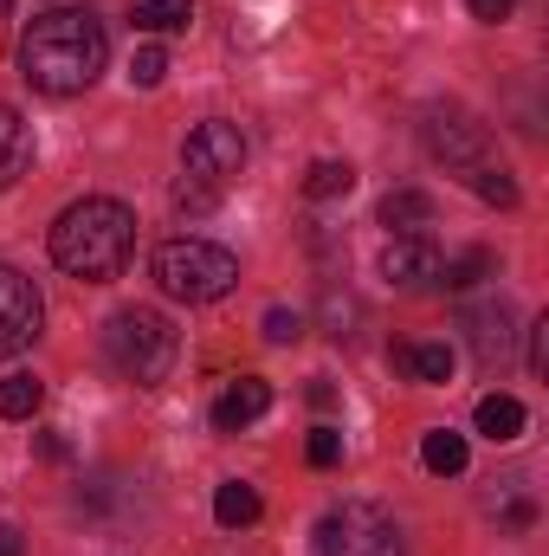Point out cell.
I'll use <instances>...</instances> for the list:
<instances>
[{
  "instance_id": "17",
  "label": "cell",
  "mask_w": 549,
  "mask_h": 556,
  "mask_svg": "<svg viewBox=\"0 0 549 556\" xmlns=\"http://www.w3.org/2000/svg\"><path fill=\"white\" fill-rule=\"evenodd\" d=\"M194 0H137V33H188Z\"/></svg>"
},
{
  "instance_id": "8",
  "label": "cell",
  "mask_w": 549,
  "mask_h": 556,
  "mask_svg": "<svg viewBox=\"0 0 549 556\" xmlns=\"http://www.w3.org/2000/svg\"><path fill=\"white\" fill-rule=\"evenodd\" d=\"M426 149H433V155H446L452 168H478V162H485V130H478V124H465L459 111H439V117L426 124Z\"/></svg>"
},
{
  "instance_id": "16",
  "label": "cell",
  "mask_w": 549,
  "mask_h": 556,
  "mask_svg": "<svg viewBox=\"0 0 549 556\" xmlns=\"http://www.w3.org/2000/svg\"><path fill=\"white\" fill-rule=\"evenodd\" d=\"M214 518H220V531H246V525H259V492L240 485V479H227V485L214 492Z\"/></svg>"
},
{
  "instance_id": "4",
  "label": "cell",
  "mask_w": 549,
  "mask_h": 556,
  "mask_svg": "<svg viewBox=\"0 0 549 556\" xmlns=\"http://www.w3.org/2000/svg\"><path fill=\"white\" fill-rule=\"evenodd\" d=\"M155 285L181 304H214L240 285V260L214 240H162L155 247Z\"/></svg>"
},
{
  "instance_id": "19",
  "label": "cell",
  "mask_w": 549,
  "mask_h": 556,
  "mask_svg": "<svg viewBox=\"0 0 549 556\" xmlns=\"http://www.w3.org/2000/svg\"><path fill=\"white\" fill-rule=\"evenodd\" d=\"M498 273V260L485 253V247H472V253H459V260H439V278L433 285H446V291H472L478 278Z\"/></svg>"
},
{
  "instance_id": "14",
  "label": "cell",
  "mask_w": 549,
  "mask_h": 556,
  "mask_svg": "<svg viewBox=\"0 0 549 556\" xmlns=\"http://www.w3.org/2000/svg\"><path fill=\"white\" fill-rule=\"evenodd\" d=\"M478 433H485V440H498V446H505V440H524V402H518V395H485V402H478Z\"/></svg>"
},
{
  "instance_id": "7",
  "label": "cell",
  "mask_w": 549,
  "mask_h": 556,
  "mask_svg": "<svg viewBox=\"0 0 549 556\" xmlns=\"http://www.w3.org/2000/svg\"><path fill=\"white\" fill-rule=\"evenodd\" d=\"M39 324H46V304H39L33 278L0 266V356H20L39 337Z\"/></svg>"
},
{
  "instance_id": "13",
  "label": "cell",
  "mask_w": 549,
  "mask_h": 556,
  "mask_svg": "<svg viewBox=\"0 0 549 556\" xmlns=\"http://www.w3.org/2000/svg\"><path fill=\"white\" fill-rule=\"evenodd\" d=\"M426 220H433V194H420V188L382 194V227L388 233H426Z\"/></svg>"
},
{
  "instance_id": "6",
  "label": "cell",
  "mask_w": 549,
  "mask_h": 556,
  "mask_svg": "<svg viewBox=\"0 0 549 556\" xmlns=\"http://www.w3.org/2000/svg\"><path fill=\"white\" fill-rule=\"evenodd\" d=\"M181 162H188V175L194 181H207V188H227L240 168H246V137H240V124H194L188 142H181Z\"/></svg>"
},
{
  "instance_id": "18",
  "label": "cell",
  "mask_w": 549,
  "mask_h": 556,
  "mask_svg": "<svg viewBox=\"0 0 549 556\" xmlns=\"http://www.w3.org/2000/svg\"><path fill=\"white\" fill-rule=\"evenodd\" d=\"M505 324H511V311H505V304H491V311H472V317H465V330H472V343H478V356H485V363H498V356H505V343H511V330H505Z\"/></svg>"
},
{
  "instance_id": "12",
  "label": "cell",
  "mask_w": 549,
  "mask_h": 556,
  "mask_svg": "<svg viewBox=\"0 0 549 556\" xmlns=\"http://www.w3.org/2000/svg\"><path fill=\"white\" fill-rule=\"evenodd\" d=\"M452 350L446 343H395V369H408L413 382H452Z\"/></svg>"
},
{
  "instance_id": "31",
  "label": "cell",
  "mask_w": 549,
  "mask_h": 556,
  "mask_svg": "<svg viewBox=\"0 0 549 556\" xmlns=\"http://www.w3.org/2000/svg\"><path fill=\"white\" fill-rule=\"evenodd\" d=\"M7 13H13V0H0V20H7Z\"/></svg>"
},
{
  "instance_id": "9",
  "label": "cell",
  "mask_w": 549,
  "mask_h": 556,
  "mask_svg": "<svg viewBox=\"0 0 549 556\" xmlns=\"http://www.w3.org/2000/svg\"><path fill=\"white\" fill-rule=\"evenodd\" d=\"M382 278H395V285H433L439 278V247L426 233H395L388 253H382Z\"/></svg>"
},
{
  "instance_id": "15",
  "label": "cell",
  "mask_w": 549,
  "mask_h": 556,
  "mask_svg": "<svg viewBox=\"0 0 549 556\" xmlns=\"http://www.w3.org/2000/svg\"><path fill=\"white\" fill-rule=\"evenodd\" d=\"M420 459H426V472H439V479H459V472H465V433H452V427H433V433L420 440Z\"/></svg>"
},
{
  "instance_id": "20",
  "label": "cell",
  "mask_w": 549,
  "mask_h": 556,
  "mask_svg": "<svg viewBox=\"0 0 549 556\" xmlns=\"http://www.w3.org/2000/svg\"><path fill=\"white\" fill-rule=\"evenodd\" d=\"M46 402V382L39 376H7L0 382V420H33Z\"/></svg>"
},
{
  "instance_id": "26",
  "label": "cell",
  "mask_w": 549,
  "mask_h": 556,
  "mask_svg": "<svg viewBox=\"0 0 549 556\" xmlns=\"http://www.w3.org/2000/svg\"><path fill=\"white\" fill-rule=\"evenodd\" d=\"M304 337V311H266V343H297Z\"/></svg>"
},
{
  "instance_id": "2",
  "label": "cell",
  "mask_w": 549,
  "mask_h": 556,
  "mask_svg": "<svg viewBox=\"0 0 549 556\" xmlns=\"http://www.w3.org/2000/svg\"><path fill=\"white\" fill-rule=\"evenodd\" d=\"M130 247H137V214L111 194H85L52 220V260L72 278H91V285L117 278Z\"/></svg>"
},
{
  "instance_id": "23",
  "label": "cell",
  "mask_w": 549,
  "mask_h": 556,
  "mask_svg": "<svg viewBox=\"0 0 549 556\" xmlns=\"http://www.w3.org/2000/svg\"><path fill=\"white\" fill-rule=\"evenodd\" d=\"M130 78H137L142 91H155V85L168 78V52H162V46H142L137 59H130Z\"/></svg>"
},
{
  "instance_id": "22",
  "label": "cell",
  "mask_w": 549,
  "mask_h": 556,
  "mask_svg": "<svg viewBox=\"0 0 549 556\" xmlns=\"http://www.w3.org/2000/svg\"><path fill=\"white\" fill-rule=\"evenodd\" d=\"M465 181H472V194H478V201H491V207H518V181H511L505 168L478 162V168H465Z\"/></svg>"
},
{
  "instance_id": "5",
  "label": "cell",
  "mask_w": 549,
  "mask_h": 556,
  "mask_svg": "<svg viewBox=\"0 0 549 556\" xmlns=\"http://www.w3.org/2000/svg\"><path fill=\"white\" fill-rule=\"evenodd\" d=\"M317 551L323 556H401V525L382 505H343L317 525Z\"/></svg>"
},
{
  "instance_id": "11",
  "label": "cell",
  "mask_w": 549,
  "mask_h": 556,
  "mask_svg": "<svg viewBox=\"0 0 549 556\" xmlns=\"http://www.w3.org/2000/svg\"><path fill=\"white\" fill-rule=\"evenodd\" d=\"M33 168V130L13 104H0V188H13Z\"/></svg>"
},
{
  "instance_id": "28",
  "label": "cell",
  "mask_w": 549,
  "mask_h": 556,
  "mask_svg": "<svg viewBox=\"0 0 549 556\" xmlns=\"http://www.w3.org/2000/svg\"><path fill=\"white\" fill-rule=\"evenodd\" d=\"M465 7H472V20L498 26V20H511V7H518V0H465Z\"/></svg>"
},
{
  "instance_id": "29",
  "label": "cell",
  "mask_w": 549,
  "mask_h": 556,
  "mask_svg": "<svg viewBox=\"0 0 549 556\" xmlns=\"http://www.w3.org/2000/svg\"><path fill=\"white\" fill-rule=\"evenodd\" d=\"M505 525H511V531H531V525H537V505H531V498H518V505L505 511Z\"/></svg>"
},
{
  "instance_id": "27",
  "label": "cell",
  "mask_w": 549,
  "mask_h": 556,
  "mask_svg": "<svg viewBox=\"0 0 549 556\" xmlns=\"http://www.w3.org/2000/svg\"><path fill=\"white\" fill-rule=\"evenodd\" d=\"M549 369V317H537L531 324V376H544Z\"/></svg>"
},
{
  "instance_id": "21",
  "label": "cell",
  "mask_w": 549,
  "mask_h": 556,
  "mask_svg": "<svg viewBox=\"0 0 549 556\" xmlns=\"http://www.w3.org/2000/svg\"><path fill=\"white\" fill-rule=\"evenodd\" d=\"M356 188V168L349 162H310L304 168V194L310 201H336V194H349Z\"/></svg>"
},
{
  "instance_id": "24",
  "label": "cell",
  "mask_w": 549,
  "mask_h": 556,
  "mask_svg": "<svg viewBox=\"0 0 549 556\" xmlns=\"http://www.w3.org/2000/svg\"><path fill=\"white\" fill-rule=\"evenodd\" d=\"M214 201H220V188H207V181H194V175L175 181V207H181V214H207Z\"/></svg>"
},
{
  "instance_id": "3",
  "label": "cell",
  "mask_w": 549,
  "mask_h": 556,
  "mask_svg": "<svg viewBox=\"0 0 549 556\" xmlns=\"http://www.w3.org/2000/svg\"><path fill=\"white\" fill-rule=\"evenodd\" d=\"M175 350H181L175 324H168L162 311H149V304H130V311H117V317L104 324V356H111V363H117V376H130L137 389L168 382Z\"/></svg>"
},
{
  "instance_id": "30",
  "label": "cell",
  "mask_w": 549,
  "mask_h": 556,
  "mask_svg": "<svg viewBox=\"0 0 549 556\" xmlns=\"http://www.w3.org/2000/svg\"><path fill=\"white\" fill-rule=\"evenodd\" d=\"M0 556H26V544H20V531H13V525H0Z\"/></svg>"
},
{
  "instance_id": "25",
  "label": "cell",
  "mask_w": 549,
  "mask_h": 556,
  "mask_svg": "<svg viewBox=\"0 0 549 556\" xmlns=\"http://www.w3.org/2000/svg\"><path fill=\"white\" fill-rule=\"evenodd\" d=\"M304 459H310V466H336V459H343V433H336V427H317V433L304 440Z\"/></svg>"
},
{
  "instance_id": "10",
  "label": "cell",
  "mask_w": 549,
  "mask_h": 556,
  "mask_svg": "<svg viewBox=\"0 0 549 556\" xmlns=\"http://www.w3.org/2000/svg\"><path fill=\"white\" fill-rule=\"evenodd\" d=\"M272 408V382H259V376H240L220 402H214V427L220 433H240V427H253V420Z\"/></svg>"
},
{
  "instance_id": "1",
  "label": "cell",
  "mask_w": 549,
  "mask_h": 556,
  "mask_svg": "<svg viewBox=\"0 0 549 556\" xmlns=\"http://www.w3.org/2000/svg\"><path fill=\"white\" fill-rule=\"evenodd\" d=\"M104 59H111V33L91 7H52L20 33V78L46 98L91 91Z\"/></svg>"
}]
</instances>
